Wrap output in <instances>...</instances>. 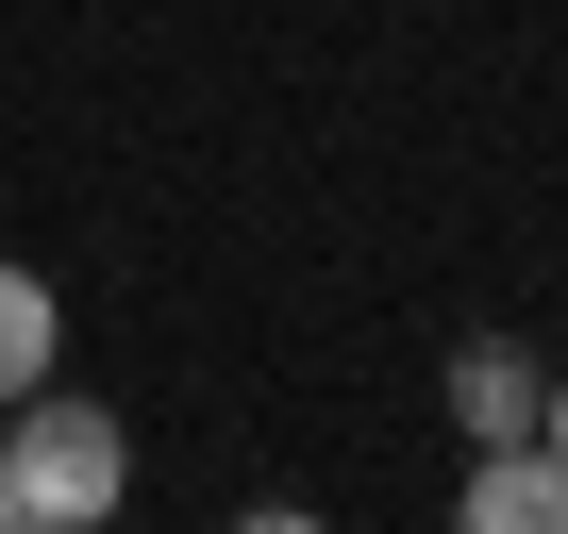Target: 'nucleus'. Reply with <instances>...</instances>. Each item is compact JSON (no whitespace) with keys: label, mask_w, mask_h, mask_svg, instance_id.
<instances>
[{"label":"nucleus","mask_w":568,"mask_h":534,"mask_svg":"<svg viewBox=\"0 0 568 534\" xmlns=\"http://www.w3.org/2000/svg\"><path fill=\"white\" fill-rule=\"evenodd\" d=\"M0 484H18V517H118L134 501V434L101 418V401H68V384H18L0 401Z\"/></svg>","instance_id":"1"},{"label":"nucleus","mask_w":568,"mask_h":534,"mask_svg":"<svg viewBox=\"0 0 568 534\" xmlns=\"http://www.w3.org/2000/svg\"><path fill=\"white\" fill-rule=\"evenodd\" d=\"M535 401H551V368H535L518 335H468V351H452V434H468V451H518Z\"/></svg>","instance_id":"2"},{"label":"nucleus","mask_w":568,"mask_h":534,"mask_svg":"<svg viewBox=\"0 0 568 534\" xmlns=\"http://www.w3.org/2000/svg\"><path fill=\"white\" fill-rule=\"evenodd\" d=\"M452 534H568V468L518 434V451H468V501H452Z\"/></svg>","instance_id":"3"},{"label":"nucleus","mask_w":568,"mask_h":534,"mask_svg":"<svg viewBox=\"0 0 568 534\" xmlns=\"http://www.w3.org/2000/svg\"><path fill=\"white\" fill-rule=\"evenodd\" d=\"M51 335H68V301L34 285L18 250H0V401H18V384H51Z\"/></svg>","instance_id":"4"},{"label":"nucleus","mask_w":568,"mask_h":534,"mask_svg":"<svg viewBox=\"0 0 568 534\" xmlns=\"http://www.w3.org/2000/svg\"><path fill=\"white\" fill-rule=\"evenodd\" d=\"M234 534H335V517H302V501H251V517H234Z\"/></svg>","instance_id":"5"},{"label":"nucleus","mask_w":568,"mask_h":534,"mask_svg":"<svg viewBox=\"0 0 568 534\" xmlns=\"http://www.w3.org/2000/svg\"><path fill=\"white\" fill-rule=\"evenodd\" d=\"M535 451H551V468H568V368H551V401H535Z\"/></svg>","instance_id":"6"},{"label":"nucleus","mask_w":568,"mask_h":534,"mask_svg":"<svg viewBox=\"0 0 568 534\" xmlns=\"http://www.w3.org/2000/svg\"><path fill=\"white\" fill-rule=\"evenodd\" d=\"M18 534H84V517H18Z\"/></svg>","instance_id":"7"},{"label":"nucleus","mask_w":568,"mask_h":534,"mask_svg":"<svg viewBox=\"0 0 568 534\" xmlns=\"http://www.w3.org/2000/svg\"><path fill=\"white\" fill-rule=\"evenodd\" d=\"M0 534H18V484H0Z\"/></svg>","instance_id":"8"}]
</instances>
